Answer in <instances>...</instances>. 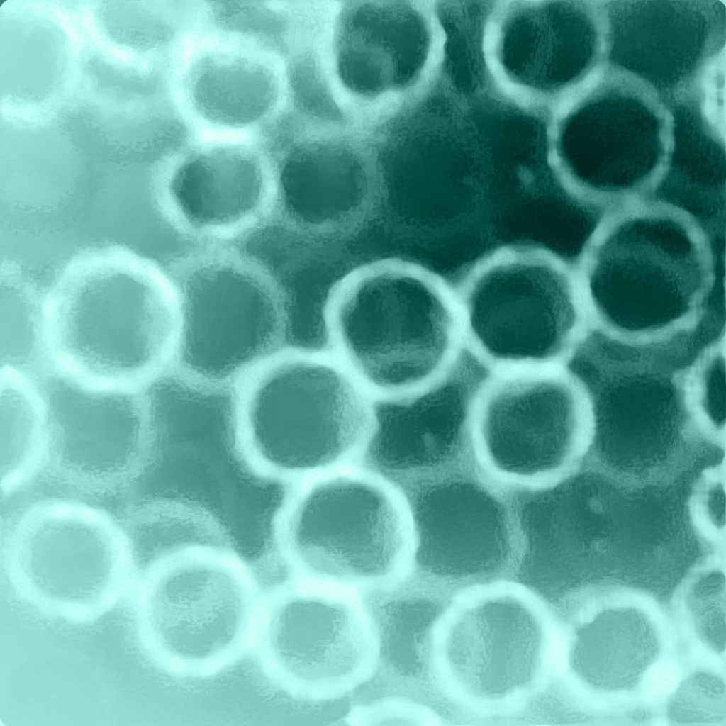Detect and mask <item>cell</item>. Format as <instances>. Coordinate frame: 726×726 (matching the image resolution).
I'll return each mask as SVG.
<instances>
[{
	"mask_svg": "<svg viewBox=\"0 0 726 726\" xmlns=\"http://www.w3.org/2000/svg\"><path fill=\"white\" fill-rule=\"evenodd\" d=\"M157 640L172 654L188 660L211 657L236 638L245 603L239 586L223 571L191 566L167 576L150 608Z\"/></svg>",
	"mask_w": 726,
	"mask_h": 726,
	"instance_id": "30bf717a",
	"label": "cell"
},
{
	"mask_svg": "<svg viewBox=\"0 0 726 726\" xmlns=\"http://www.w3.org/2000/svg\"><path fill=\"white\" fill-rule=\"evenodd\" d=\"M474 335L491 357L544 361L561 352L574 325V308L555 281L493 279L478 284L468 301Z\"/></svg>",
	"mask_w": 726,
	"mask_h": 726,
	"instance_id": "9c48e42d",
	"label": "cell"
},
{
	"mask_svg": "<svg viewBox=\"0 0 726 726\" xmlns=\"http://www.w3.org/2000/svg\"><path fill=\"white\" fill-rule=\"evenodd\" d=\"M284 330L279 301L261 282L240 269L213 265L186 284L178 355L191 374L220 384L284 347Z\"/></svg>",
	"mask_w": 726,
	"mask_h": 726,
	"instance_id": "3957f363",
	"label": "cell"
},
{
	"mask_svg": "<svg viewBox=\"0 0 726 726\" xmlns=\"http://www.w3.org/2000/svg\"><path fill=\"white\" fill-rule=\"evenodd\" d=\"M330 322L357 372L394 393L430 380L453 342V318L440 295L407 274H372L335 287Z\"/></svg>",
	"mask_w": 726,
	"mask_h": 726,
	"instance_id": "6da1fadb",
	"label": "cell"
},
{
	"mask_svg": "<svg viewBox=\"0 0 726 726\" xmlns=\"http://www.w3.org/2000/svg\"><path fill=\"white\" fill-rule=\"evenodd\" d=\"M246 403L255 449L284 470L330 465L368 439L374 427L370 407L345 375L302 359L269 369Z\"/></svg>",
	"mask_w": 726,
	"mask_h": 726,
	"instance_id": "7a4b0ae2",
	"label": "cell"
},
{
	"mask_svg": "<svg viewBox=\"0 0 726 726\" xmlns=\"http://www.w3.org/2000/svg\"><path fill=\"white\" fill-rule=\"evenodd\" d=\"M60 318L61 341L69 357L106 375L143 373L177 345L179 305L160 293L131 303L79 302Z\"/></svg>",
	"mask_w": 726,
	"mask_h": 726,
	"instance_id": "ba28073f",
	"label": "cell"
},
{
	"mask_svg": "<svg viewBox=\"0 0 726 726\" xmlns=\"http://www.w3.org/2000/svg\"><path fill=\"white\" fill-rule=\"evenodd\" d=\"M289 542L311 571L340 579L388 574L406 547L402 516L386 493L338 478L312 488L293 513Z\"/></svg>",
	"mask_w": 726,
	"mask_h": 726,
	"instance_id": "5b68a950",
	"label": "cell"
},
{
	"mask_svg": "<svg viewBox=\"0 0 726 726\" xmlns=\"http://www.w3.org/2000/svg\"><path fill=\"white\" fill-rule=\"evenodd\" d=\"M708 511L713 523L718 527L725 524V494L720 486L713 488L708 499Z\"/></svg>",
	"mask_w": 726,
	"mask_h": 726,
	"instance_id": "d6986e66",
	"label": "cell"
},
{
	"mask_svg": "<svg viewBox=\"0 0 726 726\" xmlns=\"http://www.w3.org/2000/svg\"><path fill=\"white\" fill-rule=\"evenodd\" d=\"M413 522L417 566L428 574L467 576L494 568L508 548L505 513L476 484L447 481L406 491Z\"/></svg>",
	"mask_w": 726,
	"mask_h": 726,
	"instance_id": "52a82bcc",
	"label": "cell"
},
{
	"mask_svg": "<svg viewBox=\"0 0 726 726\" xmlns=\"http://www.w3.org/2000/svg\"><path fill=\"white\" fill-rule=\"evenodd\" d=\"M29 396L15 386H6L0 400L1 468L6 471L20 462L33 440L37 420Z\"/></svg>",
	"mask_w": 726,
	"mask_h": 726,
	"instance_id": "e0dca14e",
	"label": "cell"
},
{
	"mask_svg": "<svg viewBox=\"0 0 726 726\" xmlns=\"http://www.w3.org/2000/svg\"><path fill=\"white\" fill-rule=\"evenodd\" d=\"M30 308L6 306L1 315V351L6 363L24 364L34 356L39 342L38 315Z\"/></svg>",
	"mask_w": 726,
	"mask_h": 726,
	"instance_id": "ac0fdd59",
	"label": "cell"
},
{
	"mask_svg": "<svg viewBox=\"0 0 726 726\" xmlns=\"http://www.w3.org/2000/svg\"><path fill=\"white\" fill-rule=\"evenodd\" d=\"M479 408V439L492 468L513 477L549 474L562 463L576 422L574 397L559 379H507Z\"/></svg>",
	"mask_w": 726,
	"mask_h": 726,
	"instance_id": "8992f818",
	"label": "cell"
},
{
	"mask_svg": "<svg viewBox=\"0 0 726 726\" xmlns=\"http://www.w3.org/2000/svg\"><path fill=\"white\" fill-rule=\"evenodd\" d=\"M30 547L28 574L44 596L84 602L106 586L110 557L101 539L91 530L78 524H52L36 535Z\"/></svg>",
	"mask_w": 726,
	"mask_h": 726,
	"instance_id": "9a60e30c",
	"label": "cell"
},
{
	"mask_svg": "<svg viewBox=\"0 0 726 726\" xmlns=\"http://www.w3.org/2000/svg\"><path fill=\"white\" fill-rule=\"evenodd\" d=\"M489 369L468 350L419 389L377 398L367 439L368 467L404 491L445 462L464 440Z\"/></svg>",
	"mask_w": 726,
	"mask_h": 726,
	"instance_id": "277c9868",
	"label": "cell"
},
{
	"mask_svg": "<svg viewBox=\"0 0 726 726\" xmlns=\"http://www.w3.org/2000/svg\"><path fill=\"white\" fill-rule=\"evenodd\" d=\"M535 620L510 600L486 602L467 612L452 629L447 658L459 681L471 692L498 696L525 684L538 660Z\"/></svg>",
	"mask_w": 726,
	"mask_h": 726,
	"instance_id": "8fae6325",
	"label": "cell"
},
{
	"mask_svg": "<svg viewBox=\"0 0 726 726\" xmlns=\"http://www.w3.org/2000/svg\"><path fill=\"white\" fill-rule=\"evenodd\" d=\"M48 422L60 450L69 464L91 473L122 467L133 453L140 427V410L130 396L84 389L65 379L46 385Z\"/></svg>",
	"mask_w": 726,
	"mask_h": 726,
	"instance_id": "7c38bea8",
	"label": "cell"
},
{
	"mask_svg": "<svg viewBox=\"0 0 726 726\" xmlns=\"http://www.w3.org/2000/svg\"><path fill=\"white\" fill-rule=\"evenodd\" d=\"M263 176L245 157L215 154L194 159L173 177L171 191L189 223L209 228L234 223L260 202Z\"/></svg>",
	"mask_w": 726,
	"mask_h": 726,
	"instance_id": "5bb4252c",
	"label": "cell"
},
{
	"mask_svg": "<svg viewBox=\"0 0 726 726\" xmlns=\"http://www.w3.org/2000/svg\"><path fill=\"white\" fill-rule=\"evenodd\" d=\"M377 613L381 658L398 678L410 681L421 675L425 640L435 617L427 601L403 596L384 604Z\"/></svg>",
	"mask_w": 726,
	"mask_h": 726,
	"instance_id": "2e32d148",
	"label": "cell"
},
{
	"mask_svg": "<svg viewBox=\"0 0 726 726\" xmlns=\"http://www.w3.org/2000/svg\"><path fill=\"white\" fill-rule=\"evenodd\" d=\"M269 637L275 657L289 674L318 684L352 674L367 649L363 628L347 607L314 598H296L280 607Z\"/></svg>",
	"mask_w": 726,
	"mask_h": 726,
	"instance_id": "4fadbf2b",
	"label": "cell"
}]
</instances>
